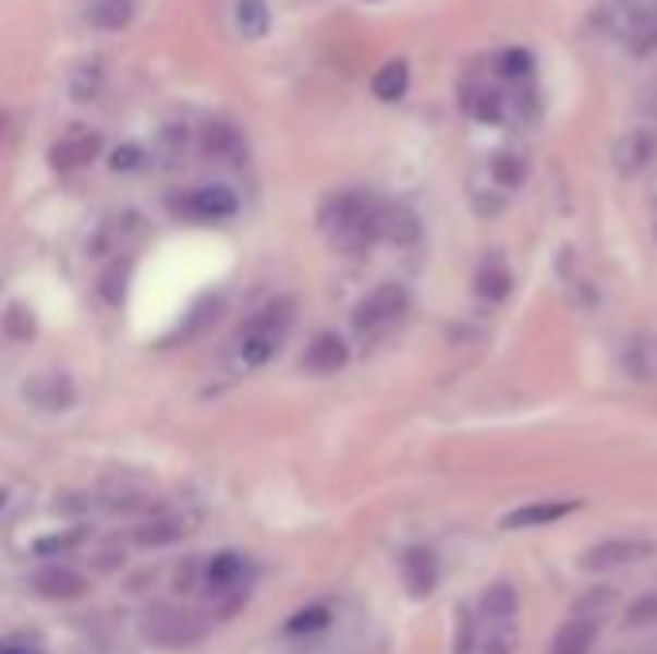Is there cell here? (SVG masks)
<instances>
[{
  "mask_svg": "<svg viewBox=\"0 0 657 654\" xmlns=\"http://www.w3.org/2000/svg\"><path fill=\"white\" fill-rule=\"evenodd\" d=\"M319 228L331 239L334 251L342 254H362L374 243V201H365L362 193H334L319 208Z\"/></svg>",
  "mask_w": 657,
  "mask_h": 654,
  "instance_id": "obj_1",
  "label": "cell"
},
{
  "mask_svg": "<svg viewBox=\"0 0 657 654\" xmlns=\"http://www.w3.org/2000/svg\"><path fill=\"white\" fill-rule=\"evenodd\" d=\"M292 319H296V304L289 296H277L269 301L266 308H258L251 316V324L243 327V336H239V362L246 370H258L281 351L284 336L292 331Z\"/></svg>",
  "mask_w": 657,
  "mask_h": 654,
  "instance_id": "obj_2",
  "label": "cell"
},
{
  "mask_svg": "<svg viewBox=\"0 0 657 654\" xmlns=\"http://www.w3.org/2000/svg\"><path fill=\"white\" fill-rule=\"evenodd\" d=\"M208 635V620L200 613H185V608L158 605L143 616V639L150 646H166V651H181L193 646Z\"/></svg>",
  "mask_w": 657,
  "mask_h": 654,
  "instance_id": "obj_3",
  "label": "cell"
},
{
  "mask_svg": "<svg viewBox=\"0 0 657 654\" xmlns=\"http://www.w3.org/2000/svg\"><path fill=\"white\" fill-rule=\"evenodd\" d=\"M404 312H407L404 286L389 281V286H377L374 293L357 301V308H354V316H350V324H354V336L377 339L381 331H389V327L397 324Z\"/></svg>",
  "mask_w": 657,
  "mask_h": 654,
  "instance_id": "obj_4",
  "label": "cell"
},
{
  "mask_svg": "<svg viewBox=\"0 0 657 654\" xmlns=\"http://www.w3.org/2000/svg\"><path fill=\"white\" fill-rule=\"evenodd\" d=\"M654 555V543L649 540H634V535H616V540H600L581 555V570L588 573H604V570H619V566L642 562V558Z\"/></svg>",
  "mask_w": 657,
  "mask_h": 654,
  "instance_id": "obj_5",
  "label": "cell"
},
{
  "mask_svg": "<svg viewBox=\"0 0 657 654\" xmlns=\"http://www.w3.org/2000/svg\"><path fill=\"white\" fill-rule=\"evenodd\" d=\"M32 593L42 601H77L89 593V578L73 566H42L32 573Z\"/></svg>",
  "mask_w": 657,
  "mask_h": 654,
  "instance_id": "obj_6",
  "label": "cell"
},
{
  "mask_svg": "<svg viewBox=\"0 0 657 654\" xmlns=\"http://www.w3.org/2000/svg\"><path fill=\"white\" fill-rule=\"evenodd\" d=\"M374 231L385 243L412 246L419 239V216L400 201H381V205H374Z\"/></svg>",
  "mask_w": 657,
  "mask_h": 654,
  "instance_id": "obj_7",
  "label": "cell"
},
{
  "mask_svg": "<svg viewBox=\"0 0 657 654\" xmlns=\"http://www.w3.org/2000/svg\"><path fill=\"white\" fill-rule=\"evenodd\" d=\"M178 208L193 220H231L239 213V196L228 185H200L188 196H181Z\"/></svg>",
  "mask_w": 657,
  "mask_h": 654,
  "instance_id": "obj_8",
  "label": "cell"
},
{
  "mask_svg": "<svg viewBox=\"0 0 657 654\" xmlns=\"http://www.w3.org/2000/svg\"><path fill=\"white\" fill-rule=\"evenodd\" d=\"M73 397H77V392H73V382L65 374H39L24 385V401L35 404V409H42V412L70 409Z\"/></svg>",
  "mask_w": 657,
  "mask_h": 654,
  "instance_id": "obj_9",
  "label": "cell"
},
{
  "mask_svg": "<svg viewBox=\"0 0 657 654\" xmlns=\"http://www.w3.org/2000/svg\"><path fill=\"white\" fill-rule=\"evenodd\" d=\"M581 508V500H535V505H520L515 512L503 516V528L511 532H523V528H546V523H558L565 516H573Z\"/></svg>",
  "mask_w": 657,
  "mask_h": 654,
  "instance_id": "obj_10",
  "label": "cell"
},
{
  "mask_svg": "<svg viewBox=\"0 0 657 654\" xmlns=\"http://www.w3.org/2000/svg\"><path fill=\"white\" fill-rule=\"evenodd\" d=\"M97 155H100L97 131H73V135H65V140L50 150V166H54L58 173H73V170H82V166H89Z\"/></svg>",
  "mask_w": 657,
  "mask_h": 654,
  "instance_id": "obj_11",
  "label": "cell"
},
{
  "mask_svg": "<svg viewBox=\"0 0 657 654\" xmlns=\"http://www.w3.org/2000/svg\"><path fill=\"white\" fill-rule=\"evenodd\" d=\"M400 566H404V585L407 593H412L415 601L430 597L438 585V558L435 550L427 547H407L404 558H400Z\"/></svg>",
  "mask_w": 657,
  "mask_h": 654,
  "instance_id": "obj_12",
  "label": "cell"
},
{
  "mask_svg": "<svg viewBox=\"0 0 657 654\" xmlns=\"http://www.w3.org/2000/svg\"><path fill=\"white\" fill-rule=\"evenodd\" d=\"M654 155H657V131L638 128V131H631V135H623V140H619L616 170L623 173V178H634V173L646 170Z\"/></svg>",
  "mask_w": 657,
  "mask_h": 654,
  "instance_id": "obj_13",
  "label": "cell"
},
{
  "mask_svg": "<svg viewBox=\"0 0 657 654\" xmlns=\"http://www.w3.org/2000/svg\"><path fill=\"white\" fill-rule=\"evenodd\" d=\"M515 616H520V593L511 581H496L485 589L480 597V623H500V628H515Z\"/></svg>",
  "mask_w": 657,
  "mask_h": 654,
  "instance_id": "obj_14",
  "label": "cell"
},
{
  "mask_svg": "<svg viewBox=\"0 0 657 654\" xmlns=\"http://www.w3.org/2000/svg\"><path fill=\"white\" fill-rule=\"evenodd\" d=\"M243 573H246L243 555L223 550V555H216L211 562H204V589H211V597H228V593L239 589Z\"/></svg>",
  "mask_w": 657,
  "mask_h": 654,
  "instance_id": "obj_15",
  "label": "cell"
},
{
  "mask_svg": "<svg viewBox=\"0 0 657 654\" xmlns=\"http://www.w3.org/2000/svg\"><path fill=\"white\" fill-rule=\"evenodd\" d=\"M200 150L208 158H219V162H235V158L243 155V135H239L235 123L208 120L200 131Z\"/></svg>",
  "mask_w": 657,
  "mask_h": 654,
  "instance_id": "obj_16",
  "label": "cell"
},
{
  "mask_svg": "<svg viewBox=\"0 0 657 654\" xmlns=\"http://www.w3.org/2000/svg\"><path fill=\"white\" fill-rule=\"evenodd\" d=\"M193 516H155V520H146L135 528V543L138 547H170L178 543L181 535L193 532Z\"/></svg>",
  "mask_w": 657,
  "mask_h": 654,
  "instance_id": "obj_17",
  "label": "cell"
},
{
  "mask_svg": "<svg viewBox=\"0 0 657 654\" xmlns=\"http://www.w3.org/2000/svg\"><path fill=\"white\" fill-rule=\"evenodd\" d=\"M346 359H350V347L342 343V336L324 331V336L312 339L308 354H304V366H308L312 374H339V370L346 366Z\"/></svg>",
  "mask_w": 657,
  "mask_h": 654,
  "instance_id": "obj_18",
  "label": "cell"
},
{
  "mask_svg": "<svg viewBox=\"0 0 657 654\" xmlns=\"http://www.w3.org/2000/svg\"><path fill=\"white\" fill-rule=\"evenodd\" d=\"M596 635H600V623L584 620V616H573V620H565L558 628V635H553V643L546 654H588L596 646Z\"/></svg>",
  "mask_w": 657,
  "mask_h": 654,
  "instance_id": "obj_19",
  "label": "cell"
},
{
  "mask_svg": "<svg viewBox=\"0 0 657 654\" xmlns=\"http://www.w3.org/2000/svg\"><path fill=\"white\" fill-rule=\"evenodd\" d=\"M623 370L634 382H657V336H631L623 347Z\"/></svg>",
  "mask_w": 657,
  "mask_h": 654,
  "instance_id": "obj_20",
  "label": "cell"
},
{
  "mask_svg": "<svg viewBox=\"0 0 657 654\" xmlns=\"http://www.w3.org/2000/svg\"><path fill=\"white\" fill-rule=\"evenodd\" d=\"M462 108L480 123H496L503 112V97L485 82H465L462 85Z\"/></svg>",
  "mask_w": 657,
  "mask_h": 654,
  "instance_id": "obj_21",
  "label": "cell"
},
{
  "mask_svg": "<svg viewBox=\"0 0 657 654\" xmlns=\"http://www.w3.org/2000/svg\"><path fill=\"white\" fill-rule=\"evenodd\" d=\"M135 20V0H93L89 24L97 32H123Z\"/></svg>",
  "mask_w": 657,
  "mask_h": 654,
  "instance_id": "obj_22",
  "label": "cell"
},
{
  "mask_svg": "<svg viewBox=\"0 0 657 654\" xmlns=\"http://www.w3.org/2000/svg\"><path fill=\"white\" fill-rule=\"evenodd\" d=\"M100 89H105V65L100 62H82L77 70H73V77H70V97L73 100L89 105V100L100 97Z\"/></svg>",
  "mask_w": 657,
  "mask_h": 654,
  "instance_id": "obj_23",
  "label": "cell"
},
{
  "mask_svg": "<svg viewBox=\"0 0 657 654\" xmlns=\"http://www.w3.org/2000/svg\"><path fill=\"white\" fill-rule=\"evenodd\" d=\"M374 93L381 100H400L407 93V62L404 58H392L374 74Z\"/></svg>",
  "mask_w": 657,
  "mask_h": 654,
  "instance_id": "obj_24",
  "label": "cell"
},
{
  "mask_svg": "<svg viewBox=\"0 0 657 654\" xmlns=\"http://www.w3.org/2000/svg\"><path fill=\"white\" fill-rule=\"evenodd\" d=\"M473 289H477V296H485V301H503V296L511 293L508 266H500V262H485V266L477 270V281H473Z\"/></svg>",
  "mask_w": 657,
  "mask_h": 654,
  "instance_id": "obj_25",
  "label": "cell"
},
{
  "mask_svg": "<svg viewBox=\"0 0 657 654\" xmlns=\"http://www.w3.org/2000/svg\"><path fill=\"white\" fill-rule=\"evenodd\" d=\"M235 24L246 39H261V35L269 32V4L266 0H239Z\"/></svg>",
  "mask_w": 657,
  "mask_h": 654,
  "instance_id": "obj_26",
  "label": "cell"
},
{
  "mask_svg": "<svg viewBox=\"0 0 657 654\" xmlns=\"http://www.w3.org/2000/svg\"><path fill=\"white\" fill-rule=\"evenodd\" d=\"M492 178L500 189H520L527 181V158L515 155V150H500L492 158Z\"/></svg>",
  "mask_w": 657,
  "mask_h": 654,
  "instance_id": "obj_27",
  "label": "cell"
},
{
  "mask_svg": "<svg viewBox=\"0 0 657 654\" xmlns=\"http://www.w3.org/2000/svg\"><path fill=\"white\" fill-rule=\"evenodd\" d=\"M127 278H131V266L127 262H112L105 274H100V296H105L108 304H123V296H127Z\"/></svg>",
  "mask_w": 657,
  "mask_h": 654,
  "instance_id": "obj_28",
  "label": "cell"
},
{
  "mask_svg": "<svg viewBox=\"0 0 657 654\" xmlns=\"http://www.w3.org/2000/svg\"><path fill=\"white\" fill-rule=\"evenodd\" d=\"M185 150H188V128L170 123V128L158 135V158H162L166 166H178L181 158H185Z\"/></svg>",
  "mask_w": 657,
  "mask_h": 654,
  "instance_id": "obj_29",
  "label": "cell"
},
{
  "mask_svg": "<svg viewBox=\"0 0 657 654\" xmlns=\"http://www.w3.org/2000/svg\"><path fill=\"white\" fill-rule=\"evenodd\" d=\"M82 543H85V532L82 528H73V532H65V535H47V540H39L35 543V555L58 558V555H70V550L82 547Z\"/></svg>",
  "mask_w": 657,
  "mask_h": 654,
  "instance_id": "obj_30",
  "label": "cell"
},
{
  "mask_svg": "<svg viewBox=\"0 0 657 654\" xmlns=\"http://www.w3.org/2000/svg\"><path fill=\"white\" fill-rule=\"evenodd\" d=\"M327 620H331V613H327L324 605H316V608H304V613L292 616V620L284 623V631H289V635H304V631L327 628Z\"/></svg>",
  "mask_w": 657,
  "mask_h": 654,
  "instance_id": "obj_31",
  "label": "cell"
},
{
  "mask_svg": "<svg viewBox=\"0 0 657 654\" xmlns=\"http://www.w3.org/2000/svg\"><path fill=\"white\" fill-rule=\"evenodd\" d=\"M626 623H631V628H657V593H646V597L631 601Z\"/></svg>",
  "mask_w": 657,
  "mask_h": 654,
  "instance_id": "obj_32",
  "label": "cell"
},
{
  "mask_svg": "<svg viewBox=\"0 0 657 654\" xmlns=\"http://www.w3.org/2000/svg\"><path fill=\"white\" fill-rule=\"evenodd\" d=\"M4 331H9L12 339H32L35 336L32 312H27L24 304H9V312H4Z\"/></svg>",
  "mask_w": 657,
  "mask_h": 654,
  "instance_id": "obj_33",
  "label": "cell"
},
{
  "mask_svg": "<svg viewBox=\"0 0 657 654\" xmlns=\"http://www.w3.org/2000/svg\"><path fill=\"white\" fill-rule=\"evenodd\" d=\"M143 162H146V155H143V147H135V143H127V147L112 150V158H108V166H112L115 173H135Z\"/></svg>",
  "mask_w": 657,
  "mask_h": 654,
  "instance_id": "obj_34",
  "label": "cell"
},
{
  "mask_svg": "<svg viewBox=\"0 0 657 654\" xmlns=\"http://www.w3.org/2000/svg\"><path fill=\"white\" fill-rule=\"evenodd\" d=\"M503 74H508V82H527L531 74V55L523 47H511L508 55H503Z\"/></svg>",
  "mask_w": 657,
  "mask_h": 654,
  "instance_id": "obj_35",
  "label": "cell"
},
{
  "mask_svg": "<svg viewBox=\"0 0 657 654\" xmlns=\"http://www.w3.org/2000/svg\"><path fill=\"white\" fill-rule=\"evenodd\" d=\"M204 585V562L200 558H188L185 566L178 570V589L181 593H193V589Z\"/></svg>",
  "mask_w": 657,
  "mask_h": 654,
  "instance_id": "obj_36",
  "label": "cell"
},
{
  "mask_svg": "<svg viewBox=\"0 0 657 654\" xmlns=\"http://www.w3.org/2000/svg\"><path fill=\"white\" fill-rule=\"evenodd\" d=\"M611 601H616V593H611L608 585L593 589V593H588V597H581V601H576V616H588V608H600V613H604V608H608Z\"/></svg>",
  "mask_w": 657,
  "mask_h": 654,
  "instance_id": "obj_37",
  "label": "cell"
},
{
  "mask_svg": "<svg viewBox=\"0 0 657 654\" xmlns=\"http://www.w3.org/2000/svg\"><path fill=\"white\" fill-rule=\"evenodd\" d=\"M0 654H42V651L32 643H0Z\"/></svg>",
  "mask_w": 657,
  "mask_h": 654,
  "instance_id": "obj_38",
  "label": "cell"
},
{
  "mask_svg": "<svg viewBox=\"0 0 657 654\" xmlns=\"http://www.w3.org/2000/svg\"><path fill=\"white\" fill-rule=\"evenodd\" d=\"M4 505H9V493L0 489V512H4Z\"/></svg>",
  "mask_w": 657,
  "mask_h": 654,
  "instance_id": "obj_39",
  "label": "cell"
},
{
  "mask_svg": "<svg viewBox=\"0 0 657 654\" xmlns=\"http://www.w3.org/2000/svg\"><path fill=\"white\" fill-rule=\"evenodd\" d=\"M0 135H4V116H0Z\"/></svg>",
  "mask_w": 657,
  "mask_h": 654,
  "instance_id": "obj_40",
  "label": "cell"
},
{
  "mask_svg": "<svg viewBox=\"0 0 657 654\" xmlns=\"http://www.w3.org/2000/svg\"><path fill=\"white\" fill-rule=\"evenodd\" d=\"M646 654H657V646H654V651H646Z\"/></svg>",
  "mask_w": 657,
  "mask_h": 654,
  "instance_id": "obj_41",
  "label": "cell"
}]
</instances>
